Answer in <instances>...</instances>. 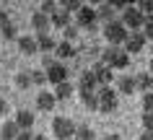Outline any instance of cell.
<instances>
[{
    "label": "cell",
    "instance_id": "6da1fadb",
    "mask_svg": "<svg viewBox=\"0 0 153 140\" xmlns=\"http://www.w3.org/2000/svg\"><path fill=\"white\" fill-rule=\"evenodd\" d=\"M101 31H104V39L109 41V47H120V44H125V41H127V36H130L127 26L122 24V21H117V18H114L112 24H106Z\"/></svg>",
    "mask_w": 153,
    "mask_h": 140
},
{
    "label": "cell",
    "instance_id": "7a4b0ae2",
    "mask_svg": "<svg viewBox=\"0 0 153 140\" xmlns=\"http://www.w3.org/2000/svg\"><path fill=\"white\" fill-rule=\"evenodd\" d=\"M78 132V124H73L70 117H55L52 119V135L57 140H73Z\"/></svg>",
    "mask_w": 153,
    "mask_h": 140
},
{
    "label": "cell",
    "instance_id": "3957f363",
    "mask_svg": "<svg viewBox=\"0 0 153 140\" xmlns=\"http://www.w3.org/2000/svg\"><path fill=\"white\" fill-rule=\"evenodd\" d=\"M96 96H99V112L101 114H112L117 109V91H112L109 86H101L96 91Z\"/></svg>",
    "mask_w": 153,
    "mask_h": 140
},
{
    "label": "cell",
    "instance_id": "277c9868",
    "mask_svg": "<svg viewBox=\"0 0 153 140\" xmlns=\"http://www.w3.org/2000/svg\"><path fill=\"white\" fill-rule=\"evenodd\" d=\"M122 24L127 26V31H143L145 16L137 10V5H130V8L125 10V16H122Z\"/></svg>",
    "mask_w": 153,
    "mask_h": 140
},
{
    "label": "cell",
    "instance_id": "5b68a950",
    "mask_svg": "<svg viewBox=\"0 0 153 140\" xmlns=\"http://www.w3.org/2000/svg\"><path fill=\"white\" fill-rule=\"evenodd\" d=\"M96 21H99V13H96V8H88V5H83L78 13H75V26L78 29H96Z\"/></svg>",
    "mask_w": 153,
    "mask_h": 140
},
{
    "label": "cell",
    "instance_id": "8992f818",
    "mask_svg": "<svg viewBox=\"0 0 153 140\" xmlns=\"http://www.w3.org/2000/svg\"><path fill=\"white\" fill-rule=\"evenodd\" d=\"M145 41H148V39H145L143 31H130L127 41H125V52H127V55H137V52H143Z\"/></svg>",
    "mask_w": 153,
    "mask_h": 140
},
{
    "label": "cell",
    "instance_id": "52a82bcc",
    "mask_svg": "<svg viewBox=\"0 0 153 140\" xmlns=\"http://www.w3.org/2000/svg\"><path fill=\"white\" fill-rule=\"evenodd\" d=\"M47 81L52 86H60V83H68V67L62 62H55L52 67H47Z\"/></svg>",
    "mask_w": 153,
    "mask_h": 140
},
{
    "label": "cell",
    "instance_id": "ba28073f",
    "mask_svg": "<svg viewBox=\"0 0 153 140\" xmlns=\"http://www.w3.org/2000/svg\"><path fill=\"white\" fill-rule=\"evenodd\" d=\"M91 73L96 75L99 88H101V86H109V83H112V67H109V65H104V62H94V65H91Z\"/></svg>",
    "mask_w": 153,
    "mask_h": 140
},
{
    "label": "cell",
    "instance_id": "9c48e42d",
    "mask_svg": "<svg viewBox=\"0 0 153 140\" xmlns=\"http://www.w3.org/2000/svg\"><path fill=\"white\" fill-rule=\"evenodd\" d=\"M49 26H52V18L44 16V13H34L31 16V29H36V34H49Z\"/></svg>",
    "mask_w": 153,
    "mask_h": 140
},
{
    "label": "cell",
    "instance_id": "30bf717a",
    "mask_svg": "<svg viewBox=\"0 0 153 140\" xmlns=\"http://www.w3.org/2000/svg\"><path fill=\"white\" fill-rule=\"evenodd\" d=\"M57 104L55 93H49V91H39V96H36V109L39 112H52Z\"/></svg>",
    "mask_w": 153,
    "mask_h": 140
},
{
    "label": "cell",
    "instance_id": "8fae6325",
    "mask_svg": "<svg viewBox=\"0 0 153 140\" xmlns=\"http://www.w3.org/2000/svg\"><path fill=\"white\" fill-rule=\"evenodd\" d=\"M81 91H99V83H96V75L91 70H83L81 73V81H78V93Z\"/></svg>",
    "mask_w": 153,
    "mask_h": 140
},
{
    "label": "cell",
    "instance_id": "7c38bea8",
    "mask_svg": "<svg viewBox=\"0 0 153 140\" xmlns=\"http://www.w3.org/2000/svg\"><path fill=\"white\" fill-rule=\"evenodd\" d=\"M49 18H52V26H55V29H62V31H65V29L70 26V13H68L65 8H57Z\"/></svg>",
    "mask_w": 153,
    "mask_h": 140
},
{
    "label": "cell",
    "instance_id": "4fadbf2b",
    "mask_svg": "<svg viewBox=\"0 0 153 140\" xmlns=\"http://www.w3.org/2000/svg\"><path fill=\"white\" fill-rule=\"evenodd\" d=\"M18 50L24 52V55H36L39 52L36 36H18Z\"/></svg>",
    "mask_w": 153,
    "mask_h": 140
},
{
    "label": "cell",
    "instance_id": "5bb4252c",
    "mask_svg": "<svg viewBox=\"0 0 153 140\" xmlns=\"http://www.w3.org/2000/svg\"><path fill=\"white\" fill-rule=\"evenodd\" d=\"M16 124L21 127V132H29L34 127V114L29 112V109H21V112L16 114Z\"/></svg>",
    "mask_w": 153,
    "mask_h": 140
},
{
    "label": "cell",
    "instance_id": "9a60e30c",
    "mask_svg": "<svg viewBox=\"0 0 153 140\" xmlns=\"http://www.w3.org/2000/svg\"><path fill=\"white\" fill-rule=\"evenodd\" d=\"M36 44H39V50H44V55L57 52V41L52 39L49 34H36Z\"/></svg>",
    "mask_w": 153,
    "mask_h": 140
},
{
    "label": "cell",
    "instance_id": "2e32d148",
    "mask_svg": "<svg viewBox=\"0 0 153 140\" xmlns=\"http://www.w3.org/2000/svg\"><path fill=\"white\" fill-rule=\"evenodd\" d=\"M21 135V127L16 124V119H8V122L3 124V130H0V138L3 140H16Z\"/></svg>",
    "mask_w": 153,
    "mask_h": 140
},
{
    "label": "cell",
    "instance_id": "e0dca14e",
    "mask_svg": "<svg viewBox=\"0 0 153 140\" xmlns=\"http://www.w3.org/2000/svg\"><path fill=\"white\" fill-rule=\"evenodd\" d=\"M127 65H130V55L125 50H117L114 57H112V62H109V67H112V70H125Z\"/></svg>",
    "mask_w": 153,
    "mask_h": 140
},
{
    "label": "cell",
    "instance_id": "ac0fdd59",
    "mask_svg": "<svg viewBox=\"0 0 153 140\" xmlns=\"http://www.w3.org/2000/svg\"><path fill=\"white\" fill-rule=\"evenodd\" d=\"M117 88H120V93H127V96H132V93L137 91L135 78H132V75H122L120 81H117Z\"/></svg>",
    "mask_w": 153,
    "mask_h": 140
},
{
    "label": "cell",
    "instance_id": "d6986e66",
    "mask_svg": "<svg viewBox=\"0 0 153 140\" xmlns=\"http://www.w3.org/2000/svg\"><path fill=\"white\" fill-rule=\"evenodd\" d=\"M73 91H75V86H73L70 81H68V83H60V86H55V99L57 101H68L73 96Z\"/></svg>",
    "mask_w": 153,
    "mask_h": 140
},
{
    "label": "cell",
    "instance_id": "ffe728a7",
    "mask_svg": "<svg viewBox=\"0 0 153 140\" xmlns=\"http://www.w3.org/2000/svg\"><path fill=\"white\" fill-rule=\"evenodd\" d=\"M55 55H57L60 60H68V57H75V55H78V50L73 47L70 41H60V44H57V52H55Z\"/></svg>",
    "mask_w": 153,
    "mask_h": 140
},
{
    "label": "cell",
    "instance_id": "44dd1931",
    "mask_svg": "<svg viewBox=\"0 0 153 140\" xmlns=\"http://www.w3.org/2000/svg\"><path fill=\"white\" fill-rule=\"evenodd\" d=\"M135 86H137V91H153V75L151 73H140V75H135Z\"/></svg>",
    "mask_w": 153,
    "mask_h": 140
},
{
    "label": "cell",
    "instance_id": "7402d4cb",
    "mask_svg": "<svg viewBox=\"0 0 153 140\" xmlns=\"http://www.w3.org/2000/svg\"><path fill=\"white\" fill-rule=\"evenodd\" d=\"M96 13H99V18L104 21V26H106V24H112V21H114V8L109 5V3H101V5L96 8Z\"/></svg>",
    "mask_w": 153,
    "mask_h": 140
},
{
    "label": "cell",
    "instance_id": "603a6c76",
    "mask_svg": "<svg viewBox=\"0 0 153 140\" xmlns=\"http://www.w3.org/2000/svg\"><path fill=\"white\" fill-rule=\"evenodd\" d=\"M81 101L88 109H96V112H99V96H96V91H81Z\"/></svg>",
    "mask_w": 153,
    "mask_h": 140
},
{
    "label": "cell",
    "instance_id": "cb8c5ba5",
    "mask_svg": "<svg viewBox=\"0 0 153 140\" xmlns=\"http://www.w3.org/2000/svg\"><path fill=\"white\" fill-rule=\"evenodd\" d=\"M75 140H96V132L91 130L88 124H81L78 132H75Z\"/></svg>",
    "mask_w": 153,
    "mask_h": 140
},
{
    "label": "cell",
    "instance_id": "d4e9b609",
    "mask_svg": "<svg viewBox=\"0 0 153 140\" xmlns=\"http://www.w3.org/2000/svg\"><path fill=\"white\" fill-rule=\"evenodd\" d=\"M0 34H3V39H18V34H16V26H13V24H10V21H8V24H5V26H0Z\"/></svg>",
    "mask_w": 153,
    "mask_h": 140
},
{
    "label": "cell",
    "instance_id": "484cf974",
    "mask_svg": "<svg viewBox=\"0 0 153 140\" xmlns=\"http://www.w3.org/2000/svg\"><path fill=\"white\" fill-rule=\"evenodd\" d=\"M16 86H18V88H29V86H34V83H31V73H18L16 75Z\"/></svg>",
    "mask_w": 153,
    "mask_h": 140
},
{
    "label": "cell",
    "instance_id": "4316f807",
    "mask_svg": "<svg viewBox=\"0 0 153 140\" xmlns=\"http://www.w3.org/2000/svg\"><path fill=\"white\" fill-rule=\"evenodd\" d=\"M31 83L34 86H44L47 83V70H31Z\"/></svg>",
    "mask_w": 153,
    "mask_h": 140
},
{
    "label": "cell",
    "instance_id": "83f0119b",
    "mask_svg": "<svg viewBox=\"0 0 153 140\" xmlns=\"http://www.w3.org/2000/svg\"><path fill=\"white\" fill-rule=\"evenodd\" d=\"M83 5H86V3H81V0H65V3H62V8L68 10V13H78Z\"/></svg>",
    "mask_w": 153,
    "mask_h": 140
},
{
    "label": "cell",
    "instance_id": "f1b7e54d",
    "mask_svg": "<svg viewBox=\"0 0 153 140\" xmlns=\"http://www.w3.org/2000/svg\"><path fill=\"white\" fill-rule=\"evenodd\" d=\"M137 10H140L145 18L153 16V0H140V3H137Z\"/></svg>",
    "mask_w": 153,
    "mask_h": 140
},
{
    "label": "cell",
    "instance_id": "f546056e",
    "mask_svg": "<svg viewBox=\"0 0 153 140\" xmlns=\"http://www.w3.org/2000/svg\"><path fill=\"white\" fill-rule=\"evenodd\" d=\"M55 10H57V3H52V0H44L39 5V13H44V16H52Z\"/></svg>",
    "mask_w": 153,
    "mask_h": 140
},
{
    "label": "cell",
    "instance_id": "4dcf8cb0",
    "mask_svg": "<svg viewBox=\"0 0 153 140\" xmlns=\"http://www.w3.org/2000/svg\"><path fill=\"white\" fill-rule=\"evenodd\" d=\"M143 127L145 132H153V112H143Z\"/></svg>",
    "mask_w": 153,
    "mask_h": 140
},
{
    "label": "cell",
    "instance_id": "1f68e13d",
    "mask_svg": "<svg viewBox=\"0 0 153 140\" xmlns=\"http://www.w3.org/2000/svg\"><path fill=\"white\" fill-rule=\"evenodd\" d=\"M62 34H65V41H70V44H73V39L78 36V26H73V24H70V26H68V29H65Z\"/></svg>",
    "mask_w": 153,
    "mask_h": 140
},
{
    "label": "cell",
    "instance_id": "d6a6232c",
    "mask_svg": "<svg viewBox=\"0 0 153 140\" xmlns=\"http://www.w3.org/2000/svg\"><path fill=\"white\" fill-rule=\"evenodd\" d=\"M143 34H145V39H153V16H148V18H145Z\"/></svg>",
    "mask_w": 153,
    "mask_h": 140
},
{
    "label": "cell",
    "instance_id": "836d02e7",
    "mask_svg": "<svg viewBox=\"0 0 153 140\" xmlns=\"http://www.w3.org/2000/svg\"><path fill=\"white\" fill-rule=\"evenodd\" d=\"M143 109L145 112H153V91H148L143 96Z\"/></svg>",
    "mask_w": 153,
    "mask_h": 140
},
{
    "label": "cell",
    "instance_id": "e575fe53",
    "mask_svg": "<svg viewBox=\"0 0 153 140\" xmlns=\"http://www.w3.org/2000/svg\"><path fill=\"white\" fill-rule=\"evenodd\" d=\"M42 65H44V70L52 67V65H55V57H52V55H44V57H42Z\"/></svg>",
    "mask_w": 153,
    "mask_h": 140
},
{
    "label": "cell",
    "instance_id": "d590c367",
    "mask_svg": "<svg viewBox=\"0 0 153 140\" xmlns=\"http://www.w3.org/2000/svg\"><path fill=\"white\" fill-rule=\"evenodd\" d=\"M8 21H10V18H8V13H5V10H0V26H5Z\"/></svg>",
    "mask_w": 153,
    "mask_h": 140
},
{
    "label": "cell",
    "instance_id": "8d00e7d4",
    "mask_svg": "<svg viewBox=\"0 0 153 140\" xmlns=\"http://www.w3.org/2000/svg\"><path fill=\"white\" fill-rule=\"evenodd\" d=\"M16 140H34V135H31V132H21Z\"/></svg>",
    "mask_w": 153,
    "mask_h": 140
},
{
    "label": "cell",
    "instance_id": "74e56055",
    "mask_svg": "<svg viewBox=\"0 0 153 140\" xmlns=\"http://www.w3.org/2000/svg\"><path fill=\"white\" fill-rule=\"evenodd\" d=\"M5 112H8V104H5V99L0 96V114H5Z\"/></svg>",
    "mask_w": 153,
    "mask_h": 140
},
{
    "label": "cell",
    "instance_id": "f35d334b",
    "mask_svg": "<svg viewBox=\"0 0 153 140\" xmlns=\"http://www.w3.org/2000/svg\"><path fill=\"white\" fill-rule=\"evenodd\" d=\"M104 140H122V138H120V135H117V132H109V135H106Z\"/></svg>",
    "mask_w": 153,
    "mask_h": 140
},
{
    "label": "cell",
    "instance_id": "ab89813d",
    "mask_svg": "<svg viewBox=\"0 0 153 140\" xmlns=\"http://www.w3.org/2000/svg\"><path fill=\"white\" fill-rule=\"evenodd\" d=\"M137 140H153V132H143V135H140Z\"/></svg>",
    "mask_w": 153,
    "mask_h": 140
},
{
    "label": "cell",
    "instance_id": "60d3db41",
    "mask_svg": "<svg viewBox=\"0 0 153 140\" xmlns=\"http://www.w3.org/2000/svg\"><path fill=\"white\" fill-rule=\"evenodd\" d=\"M34 140H49V138H44V135H34Z\"/></svg>",
    "mask_w": 153,
    "mask_h": 140
},
{
    "label": "cell",
    "instance_id": "b9f144b4",
    "mask_svg": "<svg viewBox=\"0 0 153 140\" xmlns=\"http://www.w3.org/2000/svg\"><path fill=\"white\" fill-rule=\"evenodd\" d=\"M151 70H153V60H151Z\"/></svg>",
    "mask_w": 153,
    "mask_h": 140
},
{
    "label": "cell",
    "instance_id": "7bdbcfd3",
    "mask_svg": "<svg viewBox=\"0 0 153 140\" xmlns=\"http://www.w3.org/2000/svg\"><path fill=\"white\" fill-rule=\"evenodd\" d=\"M73 140H75V138H73Z\"/></svg>",
    "mask_w": 153,
    "mask_h": 140
}]
</instances>
